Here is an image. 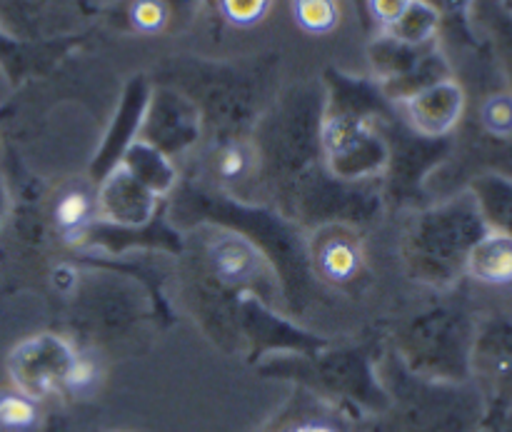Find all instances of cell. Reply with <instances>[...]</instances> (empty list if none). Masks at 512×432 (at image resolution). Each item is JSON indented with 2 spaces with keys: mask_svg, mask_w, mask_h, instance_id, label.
<instances>
[{
  "mask_svg": "<svg viewBox=\"0 0 512 432\" xmlns=\"http://www.w3.org/2000/svg\"><path fill=\"white\" fill-rule=\"evenodd\" d=\"M38 420V410L28 395L0 393V428L28 430Z\"/></svg>",
  "mask_w": 512,
  "mask_h": 432,
  "instance_id": "30bf717a",
  "label": "cell"
},
{
  "mask_svg": "<svg viewBox=\"0 0 512 432\" xmlns=\"http://www.w3.org/2000/svg\"><path fill=\"white\" fill-rule=\"evenodd\" d=\"M483 128L495 138H512V95L495 93L480 108Z\"/></svg>",
  "mask_w": 512,
  "mask_h": 432,
  "instance_id": "8fae6325",
  "label": "cell"
},
{
  "mask_svg": "<svg viewBox=\"0 0 512 432\" xmlns=\"http://www.w3.org/2000/svg\"><path fill=\"white\" fill-rule=\"evenodd\" d=\"M465 110V93L455 80H438L408 98L413 128L428 138H440L458 125Z\"/></svg>",
  "mask_w": 512,
  "mask_h": 432,
  "instance_id": "7a4b0ae2",
  "label": "cell"
},
{
  "mask_svg": "<svg viewBox=\"0 0 512 432\" xmlns=\"http://www.w3.org/2000/svg\"><path fill=\"white\" fill-rule=\"evenodd\" d=\"M290 13L295 25L315 38L335 33L343 18L338 0H290Z\"/></svg>",
  "mask_w": 512,
  "mask_h": 432,
  "instance_id": "8992f818",
  "label": "cell"
},
{
  "mask_svg": "<svg viewBox=\"0 0 512 432\" xmlns=\"http://www.w3.org/2000/svg\"><path fill=\"white\" fill-rule=\"evenodd\" d=\"M435 28H438V13L428 3H423V0H415L408 15L393 30H398L408 43H423V40H428L435 33Z\"/></svg>",
  "mask_w": 512,
  "mask_h": 432,
  "instance_id": "7c38bea8",
  "label": "cell"
},
{
  "mask_svg": "<svg viewBox=\"0 0 512 432\" xmlns=\"http://www.w3.org/2000/svg\"><path fill=\"white\" fill-rule=\"evenodd\" d=\"M320 268L335 283H348L360 270V253L350 240L333 238L320 250Z\"/></svg>",
  "mask_w": 512,
  "mask_h": 432,
  "instance_id": "52a82bcc",
  "label": "cell"
},
{
  "mask_svg": "<svg viewBox=\"0 0 512 432\" xmlns=\"http://www.w3.org/2000/svg\"><path fill=\"white\" fill-rule=\"evenodd\" d=\"M93 215V200L85 190H68L55 203V223L65 235H80V230L90 223Z\"/></svg>",
  "mask_w": 512,
  "mask_h": 432,
  "instance_id": "ba28073f",
  "label": "cell"
},
{
  "mask_svg": "<svg viewBox=\"0 0 512 432\" xmlns=\"http://www.w3.org/2000/svg\"><path fill=\"white\" fill-rule=\"evenodd\" d=\"M208 255L223 283H248L260 270L258 250L240 235H218L210 243Z\"/></svg>",
  "mask_w": 512,
  "mask_h": 432,
  "instance_id": "5b68a950",
  "label": "cell"
},
{
  "mask_svg": "<svg viewBox=\"0 0 512 432\" xmlns=\"http://www.w3.org/2000/svg\"><path fill=\"white\" fill-rule=\"evenodd\" d=\"M415 0H368V10L383 28H398Z\"/></svg>",
  "mask_w": 512,
  "mask_h": 432,
  "instance_id": "5bb4252c",
  "label": "cell"
},
{
  "mask_svg": "<svg viewBox=\"0 0 512 432\" xmlns=\"http://www.w3.org/2000/svg\"><path fill=\"white\" fill-rule=\"evenodd\" d=\"M465 273L483 285H512V235L503 230H485L465 255Z\"/></svg>",
  "mask_w": 512,
  "mask_h": 432,
  "instance_id": "277c9868",
  "label": "cell"
},
{
  "mask_svg": "<svg viewBox=\"0 0 512 432\" xmlns=\"http://www.w3.org/2000/svg\"><path fill=\"white\" fill-rule=\"evenodd\" d=\"M245 168H248V158H245V153L240 148H228L223 153V158H220V173L225 175V178H238V175L245 173Z\"/></svg>",
  "mask_w": 512,
  "mask_h": 432,
  "instance_id": "2e32d148",
  "label": "cell"
},
{
  "mask_svg": "<svg viewBox=\"0 0 512 432\" xmlns=\"http://www.w3.org/2000/svg\"><path fill=\"white\" fill-rule=\"evenodd\" d=\"M275 0H218V10L235 28H253L263 23Z\"/></svg>",
  "mask_w": 512,
  "mask_h": 432,
  "instance_id": "9c48e42d",
  "label": "cell"
},
{
  "mask_svg": "<svg viewBox=\"0 0 512 432\" xmlns=\"http://www.w3.org/2000/svg\"><path fill=\"white\" fill-rule=\"evenodd\" d=\"M170 8L165 0H135L130 5V23L138 33L155 35L168 25Z\"/></svg>",
  "mask_w": 512,
  "mask_h": 432,
  "instance_id": "4fadbf2b",
  "label": "cell"
},
{
  "mask_svg": "<svg viewBox=\"0 0 512 432\" xmlns=\"http://www.w3.org/2000/svg\"><path fill=\"white\" fill-rule=\"evenodd\" d=\"M95 380H98V365L90 358L75 355L73 365L68 370V378H65V388L73 390V393H85V390L93 388Z\"/></svg>",
  "mask_w": 512,
  "mask_h": 432,
  "instance_id": "9a60e30c",
  "label": "cell"
},
{
  "mask_svg": "<svg viewBox=\"0 0 512 432\" xmlns=\"http://www.w3.org/2000/svg\"><path fill=\"white\" fill-rule=\"evenodd\" d=\"M293 432H335V430L328 428V425H300V428Z\"/></svg>",
  "mask_w": 512,
  "mask_h": 432,
  "instance_id": "e0dca14e",
  "label": "cell"
},
{
  "mask_svg": "<svg viewBox=\"0 0 512 432\" xmlns=\"http://www.w3.org/2000/svg\"><path fill=\"white\" fill-rule=\"evenodd\" d=\"M75 360V350L58 335H35L10 355L13 380L28 398H43L65 388V378Z\"/></svg>",
  "mask_w": 512,
  "mask_h": 432,
  "instance_id": "6da1fadb",
  "label": "cell"
},
{
  "mask_svg": "<svg viewBox=\"0 0 512 432\" xmlns=\"http://www.w3.org/2000/svg\"><path fill=\"white\" fill-rule=\"evenodd\" d=\"M155 198L145 185H140L125 170L110 175L100 193V213L105 220L118 225H143L153 215Z\"/></svg>",
  "mask_w": 512,
  "mask_h": 432,
  "instance_id": "3957f363",
  "label": "cell"
}]
</instances>
